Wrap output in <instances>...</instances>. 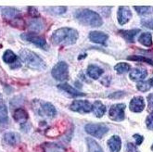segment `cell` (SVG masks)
<instances>
[{
    "label": "cell",
    "mask_w": 153,
    "mask_h": 152,
    "mask_svg": "<svg viewBox=\"0 0 153 152\" xmlns=\"http://www.w3.org/2000/svg\"><path fill=\"white\" fill-rule=\"evenodd\" d=\"M78 32L71 28H60L53 33L51 41L54 44L71 46L76 43L78 39Z\"/></svg>",
    "instance_id": "1"
},
{
    "label": "cell",
    "mask_w": 153,
    "mask_h": 152,
    "mask_svg": "<svg viewBox=\"0 0 153 152\" xmlns=\"http://www.w3.org/2000/svg\"><path fill=\"white\" fill-rule=\"evenodd\" d=\"M75 18L82 24L90 26V27H100L103 23L100 14L93 10H87V8L77 10L75 13Z\"/></svg>",
    "instance_id": "2"
},
{
    "label": "cell",
    "mask_w": 153,
    "mask_h": 152,
    "mask_svg": "<svg viewBox=\"0 0 153 152\" xmlns=\"http://www.w3.org/2000/svg\"><path fill=\"white\" fill-rule=\"evenodd\" d=\"M20 58L24 62V63L34 70H43L46 69V63L45 61L34 52L29 49H22L20 52Z\"/></svg>",
    "instance_id": "3"
},
{
    "label": "cell",
    "mask_w": 153,
    "mask_h": 152,
    "mask_svg": "<svg viewBox=\"0 0 153 152\" xmlns=\"http://www.w3.org/2000/svg\"><path fill=\"white\" fill-rule=\"evenodd\" d=\"M51 74L58 81H66L69 78V66L65 61H59L52 68Z\"/></svg>",
    "instance_id": "4"
},
{
    "label": "cell",
    "mask_w": 153,
    "mask_h": 152,
    "mask_svg": "<svg viewBox=\"0 0 153 152\" xmlns=\"http://www.w3.org/2000/svg\"><path fill=\"white\" fill-rule=\"evenodd\" d=\"M85 131L92 136L101 138L108 133L109 128L104 123H88L85 125Z\"/></svg>",
    "instance_id": "5"
},
{
    "label": "cell",
    "mask_w": 153,
    "mask_h": 152,
    "mask_svg": "<svg viewBox=\"0 0 153 152\" xmlns=\"http://www.w3.org/2000/svg\"><path fill=\"white\" fill-rule=\"evenodd\" d=\"M21 38L24 41L30 42L33 44H35L37 47H40L44 50H47L48 48V46L47 44V41L45 38L39 36L36 33H25L21 34Z\"/></svg>",
    "instance_id": "6"
},
{
    "label": "cell",
    "mask_w": 153,
    "mask_h": 152,
    "mask_svg": "<svg viewBox=\"0 0 153 152\" xmlns=\"http://www.w3.org/2000/svg\"><path fill=\"white\" fill-rule=\"evenodd\" d=\"M37 113L42 116V117H48V118H53L57 114L56 108L49 102H43L39 103V106L37 109H35Z\"/></svg>",
    "instance_id": "7"
},
{
    "label": "cell",
    "mask_w": 153,
    "mask_h": 152,
    "mask_svg": "<svg viewBox=\"0 0 153 152\" xmlns=\"http://www.w3.org/2000/svg\"><path fill=\"white\" fill-rule=\"evenodd\" d=\"M124 104H115L111 107L109 116L112 121L115 122H121L124 119Z\"/></svg>",
    "instance_id": "8"
},
{
    "label": "cell",
    "mask_w": 153,
    "mask_h": 152,
    "mask_svg": "<svg viewBox=\"0 0 153 152\" xmlns=\"http://www.w3.org/2000/svg\"><path fill=\"white\" fill-rule=\"evenodd\" d=\"M70 109L80 113H88L92 110V104L86 100H75L70 106Z\"/></svg>",
    "instance_id": "9"
},
{
    "label": "cell",
    "mask_w": 153,
    "mask_h": 152,
    "mask_svg": "<svg viewBox=\"0 0 153 152\" xmlns=\"http://www.w3.org/2000/svg\"><path fill=\"white\" fill-rule=\"evenodd\" d=\"M131 18H132V12L128 7L123 6L119 7L118 14H117V19H118V22L121 25H124L125 23H127Z\"/></svg>",
    "instance_id": "10"
},
{
    "label": "cell",
    "mask_w": 153,
    "mask_h": 152,
    "mask_svg": "<svg viewBox=\"0 0 153 152\" xmlns=\"http://www.w3.org/2000/svg\"><path fill=\"white\" fill-rule=\"evenodd\" d=\"M21 16L20 11L15 7H7L2 10V17L7 21H14L17 20Z\"/></svg>",
    "instance_id": "11"
},
{
    "label": "cell",
    "mask_w": 153,
    "mask_h": 152,
    "mask_svg": "<svg viewBox=\"0 0 153 152\" xmlns=\"http://www.w3.org/2000/svg\"><path fill=\"white\" fill-rule=\"evenodd\" d=\"M129 108L133 112H141L145 109V102L142 96L134 97L130 102Z\"/></svg>",
    "instance_id": "12"
},
{
    "label": "cell",
    "mask_w": 153,
    "mask_h": 152,
    "mask_svg": "<svg viewBox=\"0 0 153 152\" xmlns=\"http://www.w3.org/2000/svg\"><path fill=\"white\" fill-rule=\"evenodd\" d=\"M108 38V34L102 33V32H98V31H93L89 33V39L92 42L96 44H105Z\"/></svg>",
    "instance_id": "13"
},
{
    "label": "cell",
    "mask_w": 153,
    "mask_h": 152,
    "mask_svg": "<svg viewBox=\"0 0 153 152\" xmlns=\"http://www.w3.org/2000/svg\"><path fill=\"white\" fill-rule=\"evenodd\" d=\"M4 141L7 145L16 146L19 144L21 141V136H20V133H15V132H8L5 133Z\"/></svg>",
    "instance_id": "14"
},
{
    "label": "cell",
    "mask_w": 153,
    "mask_h": 152,
    "mask_svg": "<svg viewBox=\"0 0 153 152\" xmlns=\"http://www.w3.org/2000/svg\"><path fill=\"white\" fill-rule=\"evenodd\" d=\"M58 87L60 89V90L66 92V93L69 94L70 96H74V97H76V96H84L85 95V94H84V93H82V92H80V91L76 90V89H74L73 86H71V85H68V84H60V85H58Z\"/></svg>",
    "instance_id": "15"
},
{
    "label": "cell",
    "mask_w": 153,
    "mask_h": 152,
    "mask_svg": "<svg viewBox=\"0 0 153 152\" xmlns=\"http://www.w3.org/2000/svg\"><path fill=\"white\" fill-rule=\"evenodd\" d=\"M129 76L133 81H142L148 76V73L145 69H134L130 71Z\"/></svg>",
    "instance_id": "16"
},
{
    "label": "cell",
    "mask_w": 153,
    "mask_h": 152,
    "mask_svg": "<svg viewBox=\"0 0 153 152\" xmlns=\"http://www.w3.org/2000/svg\"><path fill=\"white\" fill-rule=\"evenodd\" d=\"M13 118L14 120L17 122H19L21 124H24L27 120H28V113H27V111L22 108H19V109H17L15 111H14V114H13Z\"/></svg>",
    "instance_id": "17"
},
{
    "label": "cell",
    "mask_w": 153,
    "mask_h": 152,
    "mask_svg": "<svg viewBox=\"0 0 153 152\" xmlns=\"http://www.w3.org/2000/svg\"><path fill=\"white\" fill-rule=\"evenodd\" d=\"M107 143H108V146H109L111 152H119L121 150L122 141L119 136H114L111 137L109 140H108Z\"/></svg>",
    "instance_id": "18"
},
{
    "label": "cell",
    "mask_w": 153,
    "mask_h": 152,
    "mask_svg": "<svg viewBox=\"0 0 153 152\" xmlns=\"http://www.w3.org/2000/svg\"><path fill=\"white\" fill-rule=\"evenodd\" d=\"M103 70L100 68L97 65H89L87 68V74L90 78L97 80L102 74H103Z\"/></svg>",
    "instance_id": "19"
},
{
    "label": "cell",
    "mask_w": 153,
    "mask_h": 152,
    "mask_svg": "<svg viewBox=\"0 0 153 152\" xmlns=\"http://www.w3.org/2000/svg\"><path fill=\"white\" fill-rule=\"evenodd\" d=\"M43 149L45 152H66L65 148L62 146L52 142L45 143L43 145Z\"/></svg>",
    "instance_id": "20"
},
{
    "label": "cell",
    "mask_w": 153,
    "mask_h": 152,
    "mask_svg": "<svg viewBox=\"0 0 153 152\" xmlns=\"http://www.w3.org/2000/svg\"><path fill=\"white\" fill-rule=\"evenodd\" d=\"M92 111L97 118H100L106 112V107L100 101H95L92 105Z\"/></svg>",
    "instance_id": "21"
},
{
    "label": "cell",
    "mask_w": 153,
    "mask_h": 152,
    "mask_svg": "<svg viewBox=\"0 0 153 152\" xmlns=\"http://www.w3.org/2000/svg\"><path fill=\"white\" fill-rule=\"evenodd\" d=\"M2 59H3V61L5 62V63L10 64V66L12 65L13 63H15L16 61L19 60L17 55L15 54L13 51H11L10 49H7V50L5 51V53L3 54Z\"/></svg>",
    "instance_id": "22"
},
{
    "label": "cell",
    "mask_w": 153,
    "mask_h": 152,
    "mask_svg": "<svg viewBox=\"0 0 153 152\" xmlns=\"http://www.w3.org/2000/svg\"><path fill=\"white\" fill-rule=\"evenodd\" d=\"M140 32L139 29H134V30H126V31H120V33L123 36V38L127 42L134 43L136 35Z\"/></svg>",
    "instance_id": "23"
},
{
    "label": "cell",
    "mask_w": 153,
    "mask_h": 152,
    "mask_svg": "<svg viewBox=\"0 0 153 152\" xmlns=\"http://www.w3.org/2000/svg\"><path fill=\"white\" fill-rule=\"evenodd\" d=\"M138 42L140 44H142L143 46L145 47H150L152 44V36L151 33H143L139 38H138Z\"/></svg>",
    "instance_id": "24"
},
{
    "label": "cell",
    "mask_w": 153,
    "mask_h": 152,
    "mask_svg": "<svg viewBox=\"0 0 153 152\" xmlns=\"http://www.w3.org/2000/svg\"><path fill=\"white\" fill-rule=\"evenodd\" d=\"M8 120L7 108L3 101H0V123H6Z\"/></svg>",
    "instance_id": "25"
},
{
    "label": "cell",
    "mask_w": 153,
    "mask_h": 152,
    "mask_svg": "<svg viewBox=\"0 0 153 152\" xmlns=\"http://www.w3.org/2000/svg\"><path fill=\"white\" fill-rule=\"evenodd\" d=\"M86 143L88 146L89 152H103L102 148L98 146L97 143L92 138H86Z\"/></svg>",
    "instance_id": "26"
},
{
    "label": "cell",
    "mask_w": 153,
    "mask_h": 152,
    "mask_svg": "<svg viewBox=\"0 0 153 152\" xmlns=\"http://www.w3.org/2000/svg\"><path fill=\"white\" fill-rule=\"evenodd\" d=\"M44 24L42 22L41 20H37V19H33L31 20L29 22V28L34 32H39L43 29Z\"/></svg>",
    "instance_id": "27"
},
{
    "label": "cell",
    "mask_w": 153,
    "mask_h": 152,
    "mask_svg": "<svg viewBox=\"0 0 153 152\" xmlns=\"http://www.w3.org/2000/svg\"><path fill=\"white\" fill-rule=\"evenodd\" d=\"M45 10L53 15H60V14H63L67 10V7H45Z\"/></svg>",
    "instance_id": "28"
},
{
    "label": "cell",
    "mask_w": 153,
    "mask_h": 152,
    "mask_svg": "<svg viewBox=\"0 0 153 152\" xmlns=\"http://www.w3.org/2000/svg\"><path fill=\"white\" fill-rule=\"evenodd\" d=\"M131 69V66L127 63H124V62H122V63H118L117 65L114 66V70L117 71L118 73H124L129 71Z\"/></svg>",
    "instance_id": "29"
},
{
    "label": "cell",
    "mask_w": 153,
    "mask_h": 152,
    "mask_svg": "<svg viewBox=\"0 0 153 152\" xmlns=\"http://www.w3.org/2000/svg\"><path fill=\"white\" fill-rule=\"evenodd\" d=\"M134 8L137 11V13L139 15H148L149 13H151V11L153 10L152 7H134Z\"/></svg>",
    "instance_id": "30"
},
{
    "label": "cell",
    "mask_w": 153,
    "mask_h": 152,
    "mask_svg": "<svg viewBox=\"0 0 153 152\" xmlns=\"http://www.w3.org/2000/svg\"><path fill=\"white\" fill-rule=\"evenodd\" d=\"M128 60H137V61H142V62H146V63L152 65L153 66V60L150 59H148L146 57H142V56H130L127 58Z\"/></svg>",
    "instance_id": "31"
},
{
    "label": "cell",
    "mask_w": 153,
    "mask_h": 152,
    "mask_svg": "<svg viewBox=\"0 0 153 152\" xmlns=\"http://www.w3.org/2000/svg\"><path fill=\"white\" fill-rule=\"evenodd\" d=\"M137 87L139 91L141 92H146L148 90L150 89V84L149 82H145V81H141V82H138L137 85Z\"/></svg>",
    "instance_id": "32"
},
{
    "label": "cell",
    "mask_w": 153,
    "mask_h": 152,
    "mask_svg": "<svg viewBox=\"0 0 153 152\" xmlns=\"http://www.w3.org/2000/svg\"><path fill=\"white\" fill-rule=\"evenodd\" d=\"M146 124L149 130H153V111L148 116V118L146 120Z\"/></svg>",
    "instance_id": "33"
},
{
    "label": "cell",
    "mask_w": 153,
    "mask_h": 152,
    "mask_svg": "<svg viewBox=\"0 0 153 152\" xmlns=\"http://www.w3.org/2000/svg\"><path fill=\"white\" fill-rule=\"evenodd\" d=\"M28 10H29V14L33 17V18H35V17H39V13L36 10V7H28Z\"/></svg>",
    "instance_id": "34"
},
{
    "label": "cell",
    "mask_w": 153,
    "mask_h": 152,
    "mask_svg": "<svg viewBox=\"0 0 153 152\" xmlns=\"http://www.w3.org/2000/svg\"><path fill=\"white\" fill-rule=\"evenodd\" d=\"M142 24L145 26V27L153 30V19H149V20H147V21H144V22H142Z\"/></svg>",
    "instance_id": "35"
},
{
    "label": "cell",
    "mask_w": 153,
    "mask_h": 152,
    "mask_svg": "<svg viewBox=\"0 0 153 152\" xmlns=\"http://www.w3.org/2000/svg\"><path fill=\"white\" fill-rule=\"evenodd\" d=\"M148 103H149V109L153 111V93L148 96Z\"/></svg>",
    "instance_id": "36"
},
{
    "label": "cell",
    "mask_w": 153,
    "mask_h": 152,
    "mask_svg": "<svg viewBox=\"0 0 153 152\" xmlns=\"http://www.w3.org/2000/svg\"><path fill=\"white\" fill-rule=\"evenodd\" d=\"M134 139H136V141H137V146H139V145L142 144V142H143V140H144V137H143V136H139V135H134Z\"/></svg>",
    "instance_id": "37"
},
{
    "label": "cell",
    "mask_w": 153,
    "mask_h": 152,
    "mask_svg": "<svg viewBox=\"0 0 153 152\" xmlns=\"http://www.w3.org/2000/svg\"><path fill=\"white\" fill-rule=\"evenodd\" d=\"M127 150H128V152L136 151V147H134L133 144H128V145H127Z\"/></svg>",
    "instance_id": "38"
},
{
    "label": "cell",
    "mask_w": 153,
    "mask_h": 152,
    "mask_svg": "<svg viewBox=\"0 0 153 152\" xmlns=\"http://www.w3.org/2000/svg\"><path fill=\"white\" fill-rule=\"evenodd\" d=\"M149 82V84H150V86H152V87H153V78H151Z\"/></svg>",
    "instance_id": "39"
},
{
    "label": "cell",
    "mask_w": 153,
    "mask_h": 152,
    "mask_svg": "<svg viewBox=\"0 0 153 152\" xmlns=\"http://www.w3.org/2000/svg\"><path fill=\"white\" fill-rule=\"evenodd\" d=\"M151 150L153 151V145H152V147H151Z\"/></svg>",
    "instance_id": "40"
},
{
    "label": "cell",
    "mask_w": 153,
    "mask_h": 152,
    "mask_svg": "<svg viewBox=\"0 0 153 152\" xmlns=\"http://www.w3.org/2000/svg\"><path fill=\"white\" fill-rule=\"evenodd\" d=\"M136 152H137V151H136Z\"/></svg>",
    "instance_id": "41"
}]
</instances>
